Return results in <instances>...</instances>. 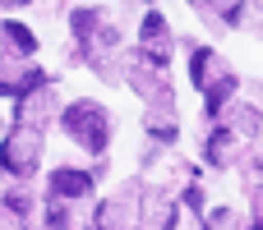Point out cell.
I'll use <instances>...</instances> for the list:
<instances>
[{
	"label": "cell",
	"instance_id": "19",
	"mask_svg": "<svg viewBox=\"0 0 263 230\" xmlns=\"http://www.w3.org/2000/svg\"><path fill=\"white\" fill-rule=\"evenodd\" d=\"M185 203H190L194 212H203V189H199V184H190V189H185Z\"/></svg>",
	"mask_w": 263,
	"mask_h": 230
},
{
	"label": "cell",
	"instance_id": "15",
	"mask_svg": "<svg viewBox=\"0 0 263 230\" xmlns=\"http://www.w3.org/2000/svg\"><path fill=\"white\" fill-rule=\"evenodd\" d=\"M69 226H74V212H69V203L51 198V207H46V230H69Z\"/></svg>",
	"mask_w": 263,
	"mask_h": 230
},
{
	"label": "cell",
	"instance_id": "16",
	"mask_svg": "<svg viewBox=\"0 0 263 230\" xmlns=\"http://www.w3.org/2000/svg\"><path fill=\"white\" fill-rule=\"evenodd\" d=\"M203 226H208V230H240V221H236V212H231V207H217Z\"/></svg>",
	"mask_w": 263,
	"mask_h": 230
},
{
	"label": "cell",
	"instance_id": "18",
	"mask_svg": "<svg viewBox=\"0 0 263 230\" xmlns=\"http://www.w3.org/2000/svg\"><path fill=\"white\" fill-rule=\"evenodd\" d=\"M0 230H28L18 221V212H9V207H0Z\"/></svg>",
	"mask_w": 263,
	"mask_h": 230
},
{
	"label": "cell",
	"instance_id": "7",
	"mask_svg": "<svg viewBox=\"0 0 263 230\" xmlns=\"http://www.w3.org/2000/svg\"><path fill=\"white\" fill-rule=\"evenodd\" d=\"M97 184V171H74V166H55L51 180H46V198H60V203H79L88 198Z\"/></svg>",
	"mask_w": 263,
	"mask_h": 230
},
{
	"label": "cell",
	"instance_id": "3",
	"mask_svg": "<svg viewBox=\"0 0 263 230\" xmlns=\"http://www.w3.org/2000/svg\"><path fill=\"white\" fill-rule=\"evenodd\" d=\"M37 161H42V129H37V124H14V134H9L5 148H0V166H5L9 175L28 180V175L37 171Z\"/></svg>",
	"mask_w": 263,
	"mask_h": 230
},
{
	"label": "cell",
	"instance_id": "13",
	"mask_svg": "<svg viewBox=\"0 0 263 230\" xmlns=\"http://www.w3.org/2000/svg\"><path fill=\"white\" fill-rule=\"evenodd\" d=\"M236 152H240V138L227 129V124H213V134H208V143H203V157H208V166H231L236 161Z\"/></svg>",
	"mask_w": 263,
	"mask_h": 230
},
{
	"label": "cell",
	"instance_id": "2",
	"mask_svg": "<svg viewBox=\"0 0 263 230\" xmlns=\"http://www.w3.org/2000/svg\"><path fill=\"white\" fill-rule=\"evenodd\" d=\"M60 124L69 134V143H79L88 157H102L111 148V115H106V106H97L88 97L83 101H69L65 115H60Z\"/></svg>",
	"mask_w": 263,
	"mask_h": 230
},
{
	"label": "cell",
	"instance_id": "10",
	"mask_svg": "<svg viewBox=\"0 0 263 230\" xmlns=\"http://www.w3.org/2000/svg\"><path fill=\"white\" fill-rule=\"evenodd\" d=\"M213 28H236V23H245V9L254 5V0H190Z\"/></svg>",
	"mask_w": 263,
	"mask_h": 230
},
{
	"label": "cell",
	"instance_id": "20",
	"mask_svg": "<svg viewBox=\"0 0 263 230\" xmlns=\"http://www.w3.org/2000/svg\"><path fill=\"white\" fill-rule=\"evenodd\" d=\"M18 5H28V0H0V9H18Z\"/></svg>",
	"mask_w": 263,
	"mask_h": 230
},
{
	"label": "cell",
	"instance_id": "6",
	"mask_svg": "<svg viewBox=\"0 0 263 230\" xmlns=\"http://www.w3.org/2000/svg\"><path fill=\"white\" fill-rule=\"evenodd\" d=\"M171 51H176V37H171L166 14L148 9L143 23H139V55H143L153 69H166V65H171Z\"/></svg>",
	"mask_w": 263,
	"mask_h": 230
},
{
	"label": "cell",
	"instance_id": "14",
	"mask_svg": "<svg viewBox=\"0 0 263 230\" xmlns=\"http://www.w3.org/2000/svg\"><path fill=\"white\" fill-rule=\"evenodd\" d=\"M0 32H5V41H9L18 55H32V51H37V37H32L18 18H5V28H0Z\"/></svg>",
	"mask_w": 263,
	"mask_h": 230
},
{
	"label": "cell",
	"instance_id": "8",
	"mask_svg": "<svg viewBox=\"0 0 263 230\" xmlns=\"http://www.w3.org/2000/svg\"><path fill=\"white\" fill-rule=\"evenodd\" d=\"M139 230H176V203L162 189H143L139 203Z\"/></svg>",
	"mask_w": 263,
	"mask_h": 230
},
{
	"label": "cell",
	"instance_id": "21",
	"mask_svg": "<svg viewBox=\"0 0 263 230\" xmlns=\"http://www.w3.org/2000/svg\"><path fill=\"white\" fill-rule=\"evenodd\" d=\"M194 230H208V226H194Z\"/></svg>",
	"mask_w": 263,
	"mask_h": 230
},
{
	"label": "cell",
	"instance_id": "17",
	"mask_svg": "<svg viewBox=\"0 0 263 230\" xmlns=\"http://www.w3.org/2000/svg\"><path fill=\"white\" fill-rule=\"evenodd\" d=\"M250 230H263V184H254L250 194Z\"/></svg>",
	"mask_w": 263,
	"mask_h": 230
},
{
	"label": "cell",
	"instance_id": "4",
	"mask_svg": "<svg viewBox=\"0 0 263 230\" xmlns=\"http://www.w3.org/2000/svg\"><path fill=\"white\" fill-rule=\"evenodd\" d=\"M143 189L139 180H129L116 198H106L97 212H92V230H139V203H143Z\"/></svg>",
	"mask_w": 263,
	"mask_h": 230
},
{
	"label": "cell",
	"instance_id": "12",
	"mask_svg": "<svg viewBox=\"0 0 263 230\" xmlns=\"http://www.w3.org/2000/svg\"><path fill=\"white\" fill-rule=\"evenodd\" d=\"M143 124H148V138H157V143H176V138H180V124H176V101H153Z\"/></svg>",
	"mask_w": 263,
	"mask_h": 230
},
{
	"label": "cell",
	"instance_id": "9",
	"mask_svg": "<svg viewBox=\"0 0 263 230\" xmlns=\"http://www.w3.org/2000/svg\"><path fill=\"white\" fill-rule=\"evenodd\" d=\"M217 124H227L236 138H254V134H263V111L250 106V101H231V106L217 115Z\"/></svg>",
	"mask_w": 263,
	"mask_h": 230
},
{
	"label": "cell",
	"instance_id": "1",
	"mask_svg": "<svg viewBox=\"0 0 263 230\" xmlns=\"http://www.w3.org/2000/svg\"><path fill=\"white\" fill-rule=\"evenodd\" d=\"M190 78L199 83V92H203V115L208 120H217L231 101H236V69L213 51V46H194V55H190Z\"/></svg>",
	"mask_w": 263,
	"mask_h": 230
},
{
	"label": "cell",
	"instance_id": "5",
	"mask_svg": "<svg viewBox=\"0 0 263 230\" xmlns=\"http://www.w3.org/2000/svg\"><path fill=\"white\" fill-rule=\"evenodd\" d=\"M37 88H46L42 65H37L32 55H14V51H5V55H0V92L14 97V101H23V97L37 92Z\"/></svg>",
	"mask_w": 263,
	"mask_h": 230
},
{
	"label": "cell",
	"instance_id": "11",
	"mask_svg": "<svg viewBox=\"0 0 263 230\" xmlns=\"http://www.w3.org/2000/svg\"><path fill=\"white\" fill-rule=\"evenodd\" d=\"M14 111H18V124H46L51 115H55V92L51 88H37V92H28L23 101H14Z\"/></svg>",
	"mask_w": 263,
	"mask_h": 230
}]
</instances>
